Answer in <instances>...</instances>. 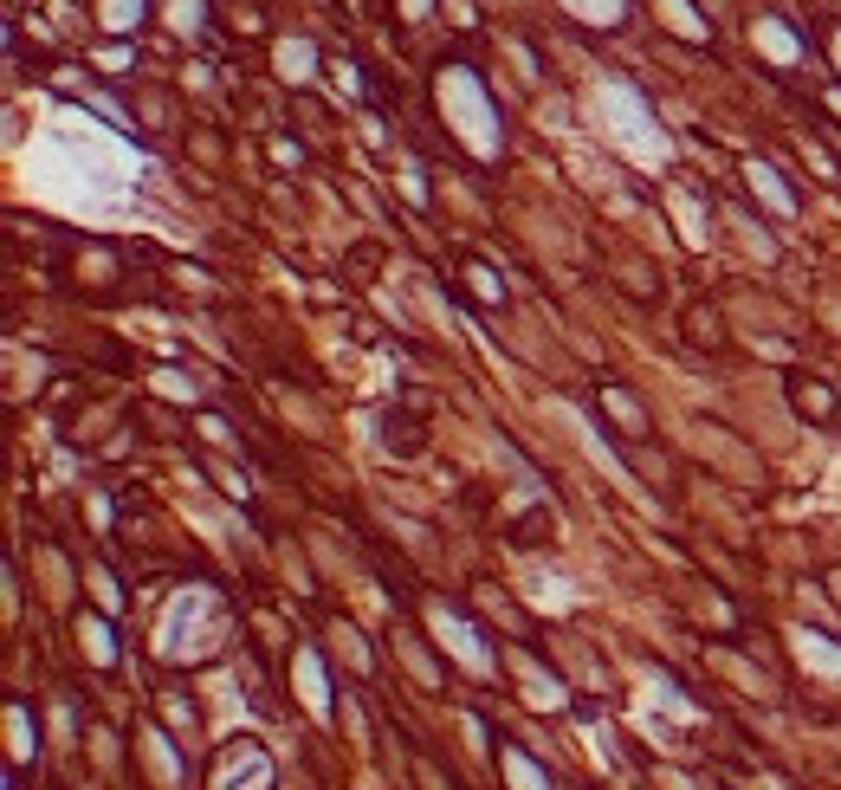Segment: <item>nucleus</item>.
I'll return each mask as SVG.
<instances>
[{
    "instance_id": "nucleus-5",
    "label": "nucleus",
    "mask_w": 841,
    "mask_h": 790,
    "mask_svg": "<svg viewBox=\"0 0 841 790\" xmlns=\"http://www.w3.org/2000/svg\"><path fill=\"white\" fill-rule=\"evenodd\" d=\"M7 732H13V778H20L26 758H39V745H26V700H7Z\"/></svg>"
},
{
    "instance_id": "nucleus-13",
    "label": "nucleus",
    "mask_w": 841,
    "mask_h": 790,
    "mask_svg": "<svg viewBox=\"0 0 841 790\" xmlns=\"http://www.w3.org/2000/svg\"><path fill=\"white\" fill-rule=\"evenodd\" d=\"M835 111H841V98H835Z\"/></svg>"
},
{
    "instance_id": "nucleus-11",
    "label": "nucleus",
    "mask_w": 841,
    "mask_h": 790,
    "mask_svg": "<svg viewBox=\"0 0 841 790\" xmlns=\"http://www.w3.org/2000/svg\"><path fill=\"white\" fill-rule=\"evenodd\" d=\"M98 65H104L110 78H123V65H130V46H104V52H98Z\"/></svg>"
},
{
    "instance_id": "nucleus-2",
    "label": "nucleus",
    "mask_w": 841,
    "mask_h": 790,
    "mask_svg": "<svg viewBox=\"0 0 841 790\" xmlns=\"http://www.w3.org/2000/svg\"><path fill=\"white\" fill-rule=\"evenodd\" d=\"M499 771H505V778H512V790H550V778H544V771L531 765L525 752H518L512 739H499Z\"/></svg>"
},
{
    "instance_id": "nucleus-8",
    "label": "nucleus",
    "mask_w": 841,
    "mask_h": 790,
    "mask_svg": "<svg viewBox=\"0 0 841 790\" xmlns=\"http://www.w3.org/2000/svg\"><path fill=\"white\" fill-rule=\"evenodd\" d=\"M466 279H473V292L479 298H486V305H505V279H499V272H492V266H466Z\"/></svg>"
},
{
    "instance_id": "nucleus-3",
    "label": "nucleus",
    "mask_w": 841,
    "mask_h": 790,
    "mask_svg": "<svg viewBox=\"0 0 841 790\" xmlns=\"http://www.w3.org/2000/svg\"><path fill=\"white\" fill-rule=\"evenodd\" d=\"M78 642L91 648V661H98V667H117V642H110V629H104L98 616H85V609H78Z\"/></svg>"
},
{
    "instance_id": "nucleus-9",
    "label": "nucleus",
    "mask_w": 841,
    "mask_h": 790,
    "mask_svg": "<svg viewBox=\"0 0 841 790\" xmlns=\"http://www.w3.org/2000/svg\"><path fill=\"white\" fill-rule=\"evenodd\" d=\"M272 162H279V169H305V149H298L292 136H272Z\"/></svg>"
},
{
    "instance_id": "nucleus-1",
    "label": "nucleus",
    "mask_w": 841,
    "mask_h": 790,
    "mask_svg": "<svg viewBox=\"0 0 841 790\" xmlns=\"http://www.w3.org/2000/svg\"><path fill=\"white\" fill-rule=\"evenodd\" d=\"M790 402H796L803 421H829L835 415V395H829V383H816V376H790Z\"/></svg>"
},
{
    "instance_id": "nucleus-10",
    "label": "nucleus",
    "mask_w": 841,
    "mask_h": 790,
    "mask_svg": "<svg viewBox=\"0 0 841 790\" xmlns=\"http://www.w3.org/2000/svg\"><path fill=\"white\" fill-rule=\"evenodd\" d=\"M686 324H693V337H699V344H712V350H719V318H712V311H693Z\"/></svg>"
},
{
    "instance_id": "nucleus-7",
    "label": "nucleus",
    "mask_w": 841,
    "mask_h": 790,
    "mask_svg": "<svg viewBox=\"0 0 841 790\" xmlns=\"http://www.w3.org/2000/svg\"><path fill=\"white\" fill-rule=\"evenodd\" d=\"M156 395H169V402H201L195 376H182V370H156Z\"/></svg>"
},
{
    "instance_id": "nucleus-12",
    "label": "nucleus",
    "mask_w": 841,
    "mask_h": 790,
    "mask_svg": "<svg viewBox=\"0 0 841 790\" xmlns=\"http://www.w3.org/2000/svg\"><path fill=\"white\" fill-rule=\"evenodd\" d=\"M829 590H835V596H841V570H829Z\"/></svg>"
},
{
    "instance_id": "nucleus-6",
    "label": "nucleus",
    "mask_w": 841,
    "mask_h": 790,
    "mask_svg": "<svg viewBox=\"0 0 841 790\" xmlns=\"http://www.w3.org/2000/svg\"><path fill=\"white\" fill-rule=\"evenodd\" d=\"M104 26L110 33H136L143 26V0H104Z\"/></svg>"
},
{
    "instance_id": "nucleus-4",
    "label": "nucleus",
    "mask_w": 841,
    "mask_h": 790,
    "mask_svg": "<svg viewBox=\"0 0 841 790\" xmlns=\"http://www.w3.org/2000/svg\"><path fill=\"white\" fill-rule=\"evenodd\" d=\"M602 408H609V415H622V428H628V434H647V415H641V402H634L628 389L602 383Z\"/></svg>"
}]
</instances>
